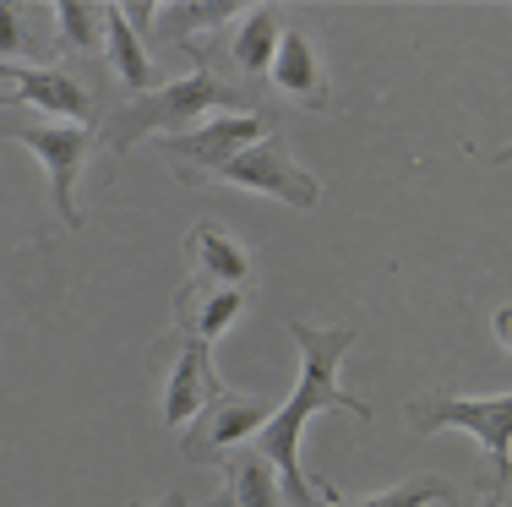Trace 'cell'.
Segmentation results:
<instances>
[{"label": "cell", "instance_id": "obj_6", "mask_svg": "<svg viewBox=\"0 0 512 507\" xmlns=\"http://www.w3.org/2000/svg\"><path fill=\"white\" fill-rule=\"evenodd\" d=\"M267 131H273V120L256 115V110L251 115H213V120H202V126L180 131V137H164L158 148H164V159L175 164V175L186 180V186H202L218 164H229L240 148L262 142Z\"/></svg>", "mask_w": 512, "mask_h": 507}, {"label": "cell", "instance_id": "obj_14", "mask_svg": "<svg viewBox=\"0 0 512 507\" xmlns=\"http://www.w3.org/2000/svg\"><path fill=\"white\" fill-rule=\"evenodd\" d=\"M235 0H180V6H164V11H153V33L164 44H186L191 50V33H202V28H218L224 17H235Z\"/></svg>", "mask_w": 512, "mask_h": 507}, {"label": "cell", "instance_id": "obj_19", "mask_svg": "<svg viewBox=\"0 0 512 507\" xmlns=\"http://www.w3.org/2000/svg\"><path fill=\"white\" fill-rule=\"evenodd\" d=\"M22 50V11L0 0V55H17Z\"/></svg>", "mask_w": 512, "mask_h": 507}, {"label": "cell", "instance_id": "obj_18", "mask_svg": "<svg viewBox=\"0 0 512 507\" xmlns=\"http://www.w3.org/2000/svg\"><path fill=\"white\" fill-rule=\"evenodd\" d=\"M431 502L458 507V491L447 486L442 475H414V480H404V486H393V491H376V497H360L355 507H431Z\"/></svg>", "mask_w": 512, "mask_h": 507}, {"label": "cell", "instance_id": "obj_23", "mask_svg": "<svg viewBox=\"0 0 512 507\" xmlns=\"http://www.w3.org/2000/svg\"><path fill=\"white\" fill-rule=\"evenodd\" d=\"M507 491H512V469H507Z\"/></svg>", "mask_w": 512, "mask_h": 507}, {"label": "cell", "instance_id": "obj_20", "mask_svg": "<svg viewBox=\"0 0 512 507\" xmlns=\"http://www.w3.org/2000/svg\"><path fill=\"white\" fill-rule=\"evenodd\" d=\"M491 328H496V338H502V344L512 349V306H502V311H496V317H491Z\"/></svg>", "mask_w": 512, "mask_h": 507}, {"label": "cell", "instance_id": "obj_8", "mask_svg": "<svg viewBox=\"0 0 512 507\" xmlns=\"http://www.w3.org/2000/svg\"><path fill=\"white\" fill-rule=\"evenodd\" d=\"M267 415H273L267 398H224L218 393L186 426V458L191 464H207V458H218L224 448H240V442H251L267 426Z\"/></svg>", "mask_w": 512, "mask_h": 507}, {"label": "cell", "instance_id": "obj_21", "mask_svg": "<svg viewBox=\"0 0 512 507\" xmlns=\"http://www.w3.org/2000/svg\"><path fill=\"white\" fill-rule=\"evenodd\" d=\"M131 507H148V502H131ZM164 507H186V497H169Z\"/></svg>", "mask_w": 512, "mask_h": 507}, {"label": "cell", "instance_id": "obj_22", "mask_svg": "<svg viewBox=\"0 0 512 507\" xmlns=\"http://www.w3.org/2000/svg\"><path fill=\"white\" fill-rule=\"evenodd\" d=\"M496 164H512V148H502V153H496Z\"/></svg>", "mask_w": 512, "mask_h": 507}, {"label": "cell", "instance_id": "obj_11", "mask_svg": "<svg viewBox=\"0 0 512 507\" xmlns=\"http://www.w3.org/2000/svg\"><path fill=\"white\" fill-rule=\"evenodd\" d=\"M191 262H197V279L191 284H213V289H246L251 284V257L213 219H202L191 229Z\"/></svg>", "mask_w": 512, "mask_h": 507}, {"label": "cell", "instance_id": "obj_7", "mask_svg": "<svg viewBox=\"0 0 512 507\" xmlns=\"http://www.w3.org/2000/svg\"><path fill=\"white\" fill-rule=\"evenodd\" d=\"M0 77L17 82V93L0 99V110H6V104H28V110L55 115L60 126H93V115H99L93 93L82 88L66 66H11V60H0Z\"/></svg>", "mask_w": 512, "mask_h": 507}, {"label": "cell", "instance_id": "obj_2", "mask_svg": "<svg viewBox=\"0 0 512 507\" xmlns=\"http://www.w3.org/2000/svg\"><path fill=\"white\" fill-rule=\"evenodd\" d=\"M224 104H240V93L229 88V82H218L207 66H197L191 77L169 82V88H148L131 104H120V110L104 120V142H109V153H126V148H137L142 137H153V131L180 137V131L202 126V120L213 110H224Z\"/></svg>", "mask_w": 512, "mask_h": 507}, {"label": "cell", "instance_id": "obj_1", "mask_svg": "<svg viewBox=\"0 0 512 507\" xmlns=\"http://www.w3.org/2000/svg\"><path fill=\"white\" fill-rule=\"evenodd\" d=\"M289 338H295V349H300V382L284 404H273V415L256 431L251 453L278 475V491H284L289 507H322V491H311L306 469H300V437H306V426L322 409H349V415L371 420V404L338 382L344 355L355 349L360 328H311V322H289Z\"/></svg>", "mask_w": 512, "mask_h": 507}, {"label": "cell", "instance_id": "obj_4", "mask_svg": "<svg viewBox=\"0 0 512 507\" xmlns=\"http://www.w3.org/2000/svg\"><path fill=\"white\" fill-rule=\"evenodd\" d=\"M0 137L22 142L33 159H44L50 169V191H55V208L71 229H82V208H77V175L88 164L93 148V131L88 126H60V120H6L0 115Z\"/></svg>", "mask_w": 512, "mask_h": 507}, {"label": "cell", "instance_id": "obj_12", "mask_svg": "<svg viewBox=\"0 0 512 507\" xmlns=\"http://www.w3.org/2000/svg\"><path fill=\"white\" fill-rule=\"evenodd\" d=\"M246 289H213V284H191L180 295V338H197V344L213 349V338H224V328L246 311Z\"/></svg>", "mask_w": 512, "mask_h": 507}, {"label": "cell", "instance_id": "obj_13", "mask_svg": "<svg viewBox=\"0 0 512 507\" xmlns=\"http://www.w3.org/2000/svg\"><path fill=\"white\" fill-rule=\"evenodd\" d=\"M104 39H109V60H115V77L131 88V99H137V93H148V88H153L148 50H142L137 28L126 22V11H120V6H104Z\"/></svg>", "mask_w": 512, "mask_h": 507}, {"label": "cell", "instance_id": "obj_5", "mask_svg": "<svg viewBox=\"0 0 512 507\" xmlns=\"http://www.w3.org/2000/svg\"><path fill=\"white\" fill-rule=\"evenodd\" d=\"M207 180H229V186L262 191V197H278V202H289V208H300V213H311L316 202H322V186H316V175L295 164V153H289V142L278 137V131H267L262 142L240 148L235 159L218 164Z\"/></svg>", "mask_w": 512, "mask_h": 507}, {"label": "cell", "instance_id": "obj_16", "mask_svg": "<svg viewBox=\"0 0 512 507\" xmlns=\"http://www.w3.org/2000/svg\"><path fill=\"white\" fill-rule=\"evenodd\" d=\"M229 497H235V507H278V475L262 464L256 453H240L235 464H229Z\"/></svg>", "mask_w": 512, "mask_h": 507}, {"label": "cell", "instance_id": "obj_3", "mask_svg": "<svg viewBox=\"0 0 512 507\" xmlns=\"http://www.w3.org/2000/svg\"><path fill=\"white\" fill-rule=\"evenodd\" d=\"M409 426L414 431H442L458 426L469 431L474 442L485 448V464H491V480H485V497L491 507L507 502V469H512V393L496 398H420L409 404Z\"/></svg>", "mask_w": 512, "mask_h": 507}, {"label": "cell", "instance_id": "obj_10", "mask_svg": "<svg viewBox=\"0 0 512 507\" xmlns=\"http://www.w3.org/2000/svg\"><path fill=\"white\" fill-rule=\"evenodd\" d=\"M267 71H273V88L284 93V99L306 104V110H327V71H322V60H316L311 39L300 28H284L278 55Z\"/></svg>", "mask_w": 512, "mask_h": 507}, {"label": "cell", "instance_id": "obj_9", "mask_svg": "<svg viewBox=\"0 0 512 507\" xmlns=\"http://www.w3.org/2000/svg\"><path fill=\"white\" fill-rule=\"evenodd\" d=\"M218 393H224V382L213 377L207 344H197V338H180L175 377H169V388H164V426H191V420H197Z\"/></svg>", "mask_w": 512, "mask_h": 507}, {"label": "cell", "instance_id": "obj_15", "mask_svg": "<svg viewBox=\"0 0 512 507\" xmlns=\"http://www.w3.org/2000/svg\"><path fill=\"white\" fill-rule=\"evenodd\" d=\"M278 39H284V11H278V6H256L251 17H246V28L235 33V60H240V71L262 77V71L273 66V55H278Z\"/></svg>", "mask_w": 512, "mask_h": 507}, {"label": "cell", "instance_id": "obj_17", "mask_svg": "<svg viewBox=\"0 0 512 507\" xmlns=\"http://www.w3.org/2000/svg\"><path fill=\"white\" fill-rule=\"evenodd\" d=\"M55 28H60V50H93L104 33V6L88 0H55Z\"/></svg>", "mask_w": 512, "mask_h": 507}]
</instances>
